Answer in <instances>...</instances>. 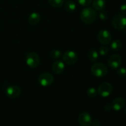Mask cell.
Wrapping results in <instances>:
<instances>
[{"instance_id": "ba28073f", "label": "cell", "mask_w": 126, "mask_h": 126, "mask_svg": "<svg viewBox=\"0 0 126 126\" xmlns=\"http://www.w3.org/2000/svg\"><path fill=\"white\" fill-rule=\"evenodd\" d=\"M122 63V58L118 54H113L111 55L108 60V64L113 70H116L121 66Z\"/></svg>"}, {"instance_id": "7a4b0ae2", "label": "cell", "mask_w": 126, "mask_h": 126, "mask_svg": "<svg viewBox=\"0 0 126 126\" xmlns=\"http://www.w3.org/2000/svg\"><path fill=\"white\" fill-rule=\"evenodd\" d=\"M108 72V68L105 64L102 63H96L91 67V73L94 76L102 78L105 76Z\"/></svg>"}, {"instance_id": "4fadbf2b", "label": "cell", "mask_w": 126, "mask_h": 126, "mask_svg": "<svg viewBox=\"0 0 126 126\" xmlns=\"http://www.w3.org/2000/svg\"><path fill=\"white\" fill-rule=\"evenodd\" d=\"M65 69V63L61 60H57L52 64V71L57 75L62 73Z\"/></svg>"}, {"instance_id": "44dd1931", "label": "cell", "mask_w": 126, "mask_h": 126, "mask_svg": "<svg viewBox=\"0 0 126 126\" xmlns=\"http://www.w3.org/2000/svg\"><path fill=\"white\" fill-rule=\"evenodd\" d=\"M61 56V52L58 50H54L50 52V57L54 59H57Z\"/></svg>"}, {"instance_id": "ac0fdd59", "label": "cell", "mask_w": 126, "mask_h": 126, "mask_svg": "<svg viewBox=\"0 0 126 126\" xmlns=\"http://www.w3.org/2000/svg\"><path fill=\"white\" fill-rule=\"evenodd\" d=\"M98 56H99V54L98 52L95 49H92L91 51L89 52L88 57L89 59L91 60L92 62H96L98 59Z\"/></svg>"}, {"instance_id": "484cf974", "label": "cell", "mask_w": 126, "mask_h": 126, "mask_svg": "<svg viewBox=\"0 0 126 126\" xmlns=\"http://www.w3.org/2000/svg\"><path fill=\"white\" fill-rule=\"evenodd\" d=\"M120 10H121V11L122 13L126 14V3L123 4H122L121 6Z\"/></svg>"}, {"instance_id": "e0dca14e", "label": "cell", "mask_w": 126, "mask_h": 126, "mask_svg": "<svg viewBox=\"0 0 126 126\" xmlns=\"http://www.w3.org/2000/svg\"><path fill=\"white\" fill-rule=\"evenodd\" d=\"M123 47V44L121 41L119 39H116L112 41L111 43V48L114 50H119Z\"/></svg>"}, {"instance_id": "52a82bcc", "label": "cell", "mask_w": 126, "mask_h": 126, "mask_svg": "<svg viewBox=\"0 0 126 126\" xmlns=\"http://www.w3.org/2000/svg\"><path fill=\"white\" fill-rule=\"evenodd\" d=\"M78 59V56L77 54L72 50H68L63 55V60L68 65H73L77 62Z\"/></svg>"}, {"instance_id": "2e32d148", "label": "cell", "mask_w": 126, "mask_h": 126, "mask_svg": "<svg viewBox=\"0 0 126 126\" xmlns=\"http://www.w3.org/2000/svg\"><path fill=\"white\" fill-rule=\"evenodd\" d=\"M76 4L72 0H68L65 4V9L69 12H72L76 9Z\"/></svg>"}, {"instance_id": "d6986e66", "label": "cell", "mask_w": 126, "mask_h": 126, "mask_svg": "<svg viewBox=\"0 0 126 126\" xmlns=\"http://www.w3.org/2000/svg\"><path fill=\"white\" fill-rule=\"evenodd\" d=\"M50 6L54 7H60L63 4L64 0H48Z\"/></svg>"}, {"instance_id": "9a60e30c", "label": "cell", "mask_w": 126, "mask_h": 126, "mask_svg": "<svg viewBox=\"0 0 126 126\" xmlns=\"http://www.w3.org/2000/svg\"><path fill=\"white\" fill-rule=\"evenodd\" d=\"M106 1L105 0H93V7L96 11H103L105 7Z\"/></svg>"}, {"instance_id": "9c48e42d", "label": "cell", "mask_w": 126, "mask_h": 126, "mask_svg": "<svg viewBox=\"0 0 126 126\" xmlns=\"http://www.w3.org/2000/svg\"><path fill=\"white\" fill-rule=\"evenodd\" d=\"M97 37L100 43L103 45H107L110 44L111 41V34L110 32L105 30L100 31L98 33Z\"/></svg>"}, {"instance_id": "7c38bea8", "label": "cell", "mask_w": 126, "mask_h": 126, "mask_svg": "<svg viewBox=\"0 0 126 126\" xmlns=\"http://www.w3.org/2000/svg\"><path fill=\"white\" fill-rule=\"evenodd\" d=\"M125 100L122 97H117L113 100L111 103V107L114 110L118 111L123 109L125 106Z\"/></svg>"}, {"instance_id": "603a6c76", "label": "cell", "mask_w": 126, "mask_h": 126, "mask_svg": "<svg viewBox=\"0 0 126 126\" xmlns=\"http://www.w3.org/2000/svg\"><path fill=\"white\" fill-rule=\"evenodd\" d=\"M108 53V49L105 46H102L100 47L99 49V54L102 55V56H105V55H107Z\"/></svg>"}, {"instance_id": "7402d4cb", "label": "cell", "mask_w": 126, "mask_h": 126, "mask_svg": "<svg viewBox=\"0 0 126 126\" xmlns=\"http://www.w3.org/2000/svg\"><path fill=\"white\" fill-rule=\"evenodd\" d=\"M118 75L121 77H126V68L121 67L118 68Z\"/></svg>"}, {"instance_id": "6da1fadb", "label": "cell", "mask_w": 126, "mask_h": 126, "mask_svg": "<svg viewBox=\"0 0 126 126\" xmlns=\"http://www.w3.org/2000/svg\"><path fill=\"white\" fill-rule=\"evenodd\" d=\"M96 17L97 13L95 10L92 7H86L81 11V20L86 24H91L93 23L95 20Z\"/></svg>"}, {"instance_id": "3957f363", "label": "cell", "mask_w": 126, "mask_h": 126, "mask_svg": "<svg viewBox=\"0 0 126 126\" xmlns=\"http://www.w3.org/2000/svg\"><path fill=\"white\" fill-rule=\"evenodd\" d=\"M112 25L116 30H123L126 27V17L123 14H117L112 20Z\"/></svg>"}, {"instance_id": "5bb4252c", "label": "cell", "mask_w": 126, "mask_h": 126, "mask_svg": "<svg viewBox=\"0 0 126 126\" xmlns=\"http://www.w3.org/2000/svg\"><path fill=\"white\" fill-rule=\"evenodd\" d=\"M41 16L38 12H33L28 17V22L30 25H36L40 21Z\"/></svg>"}, {"instance_id": "277c9868", "label": "cell", "mask_w": 126, "mask_h": 126, "mask_svg": "<svg viewBox=\"0 0 126 126\" xmlns=\"http://www.w3.org/2000/svg\"><path fill=\"white\" fill-rule=\"evenodd\" d=\"M26 63L29 67L35 68L40 63V58L35 52H30L26 55Z\"/></svg>"}, {"instance_id": "5b68a950", "label": "cell", "mask_w": 126, "mask_h": 126, "mask_svg": "<svg viewBox=\"0 0 126 126\" xmlns=\"http://www.w3.org/2000/svg\"><path fill=\"white\" fill-rule=\"evenodd\" d=\"M113 91V87L109 82H102L98 87L97 93L102 97H108Z\"/></svg>"}, {"instance_id": "8fae6325", "label": "cell", "mask_w": 126, "mask_h": 126, "mask_svg": "<svg viewBox=\"0 0 126 126\" xmlns=\"http://www.w3.org/2000/svg\"><path fill=\"white\" fill-rule=\"evenodd\" d=\"M6 95L10 98H16L20 96L21 90L17 86H11L7 87L6 91Z\"/></svg>"}, {"instance_id": "4316f807", "label": "cell", "mask_w": 126, "mask_h": 126, "mask_svg": "<svg viewBox=\"0 0 126 126\" xmlns=\"http://www.w3.org/2000/svg\"></svg>"}, {"instance_id": "d4e9b609", "label": "cell", "mask_w": 126, "mask_h": 126, "mask_svg": "<svg viewBox=\"0 0 126 126\" xmlns=\"http://www.w3.org/2000/svg\"><path fill=\"white\" fill-rule=\"evenodd\" d=\"M99 17L102 20H106L108 18V14L105 11H101L99 14Z\"/></svg>"}, {"instance_id": "30bf717a", "label": "cell", "mask_w": 126, "mask_h": 126, "mask_svg": "<svg viewBox=\"0 0 126 126\" xmlns=\"http://www.w3.org/2000/svg\"><path fill=\"white\" fill-rule=\"evenodd\" d=\"M78 122L81 126H90L92 123L91 116L87 112H82L79 116Z\"/></svg>"}, {"instance_id": "8992f818", "label": "cell", "mask_w": 126, "mask_h": 126, "mask_svg": "<svg viewBox=\"0 0 126 126\" xmlns=\"http://www.w3.org/2000/svg\"><path fill=\"white\" fill-rule=\"evenodd\" d=\"M38 81L41 86L47 87L51 85L54 82V77L49 73H44L39 76Z\"/></svg>"}, {"instance_id": "cb8c5ba5", "label": "cell", "mask_w": 126, "mask_h": 126, "mask_svg": "<svg viewBox=\"0 0 126 126\" xmlns=\"http://www.w3.org/2000/svg\"><path fill=\"white\" fill-rule=\"evenodd\" d=\"M79 4L81 6H87L91 4L92 2V0H78Z\"/></svg>"}, {"instance_id": "ffe728a7", "label": "cell", "mask_w": 126, "mask_h": 126, "mask_svg": "<svg viewBox=\"0 0 126 126\" xmlns=\"http://www.w3.org/2000/svg\"><path fill=\"white\" fill-rule=\"evenodd\" d=\"M97 94V90L95 87H90L87 91V95L91 98H94Z\"/></svg>"}]
</instances>
